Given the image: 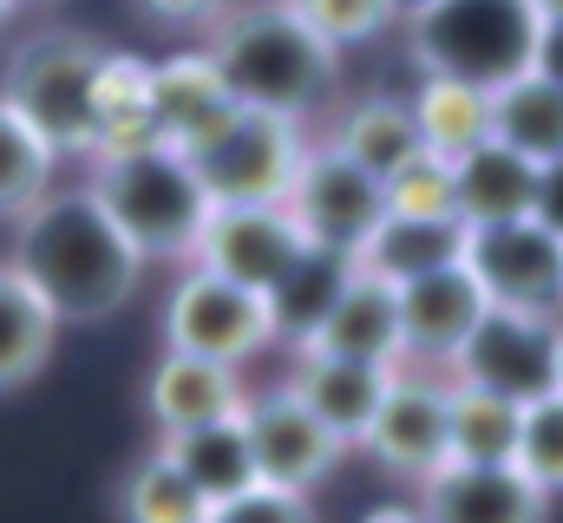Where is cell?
Instances as JSON below:
<instances>
[{
    "instance_id": "cell-1",
    "label": "cell",
    "mask_w": 563,
    "mask_h": 523,
    "mask_svg": "<svg viewBox=\"0 0 563 523\" xmlns=\"http://www.w3.org/2000/svg\"><path fill=\"white\" fill-rule=\"evenodd\" d=\"M53 314L66 321H106L144 281V256L132 236L106 216V203L79 190H46L13 216V262H7Z\"/></svg>"
},
{
    "instance_id": "cell-2",
    "label": "cell",
    "mask_w": 563,
    "mask_h": 523,
    "mask_svg": "<svg viewBox=\"0 0 563 523\" xmlns=\"http://www.w3.org/2000/svg\"><path fill=\"white\" fill-rule=\"evenodd\" d=\"M203 59L217 66L223 92L250 112H276V119H308L328 92H334V73H341V53L321 46L295 13L288 0H243V7H223L210 20V46Z\"/></svg>"
},
{
    "instance_id": "cell-3",
    "label": "cell",
    "mask_w": 563,
    "mask_h": 523,
    "mask_svg": "<svg viewBox=\"0 0 563 523\" xmlns=\"http://www.w3.org/2000/svg\"><path fill=\"white\" fill-rule=\"evenodd\" d=\"M86 190L106 203V216L132 236V249L144 262L151 256L190 262V243H197V230L210 216L203 183L190 177V164L170 144H144V151H125V157H99Z\"/></svg>"
},
{
    "instance_id": "cell-4",
    "label": "cell",
    "mask_w": 563,
    "mask_h": 523,
    "mask_svg": "<svg viewBox=\"0 0 563 523\" xmlns=\"http://www.w3.org/2000/svg\"><path fill=\"white\" fill-rule=\"evenodd\" d=\"M106 46L92 33L46 26L7 53L0 73V105H13L26 125L53 144V157H86L92 151V86H99Z\"/></svg>"
},
{
    "instance_id": "cell-5",
    "label": "cell",
    "mask_w": 563,
    "mask_h": 523,
    "mask_svg": "<svg viewBox=\"0 0 563 523\" xmlns=\"http://www.w3.org/2000/svg\"><path fill=\"white\" fill-rule=\"evenodd\" d=\"M538 13L531 0H432L413 13V59L426 79H465V86H505L531 66Z\"/></svg>"
},
{
    "instance_id": "cell-6",
    "label": "cell",
    "mask_w": 563,
    "mask_h": 523,
    "mask_svg": "<svg viewBox=\"0 0 563 523\" xmlns=\"http://www.w3.org/2000/svg\"><path fill=\"white\" fill-rule=\"evenodd\" d=\"M452 380L485 387L511 405H531L563 392V314H525V308H485L478 327L445 360Z\"/></svg>"
},
{
    "instance_id": "cell-7",
    "label": "cell",
    "mask_w": 563,
    "mask_h": 523,
    "mask_svg": "<svg viewBox=\"0 0 563 523\" xmlns=\"http://www.w3.org/2000/svg\"><path fill=\"white\" fill-rule=\"evenodd\" d=\"M301 151H308V137L295 119L236 105L230 125L210 131L197 151H177V157L190 164V177L203 183L210 203H282Z\"/></svg>"
},
{
    "instance_id": "cell-8",
    "label": "cell",
    "mask_w": 563,
    "mask_h": 523,
    "mask_svg": "<svg viewBox=\"0 0 563 523\" xmlns=\"http://www.w3.org/2000/svg\"><path fill=\"white\" fill-rule=\"evenodd\" d=\"M164 347L170 354H197L217 367H243L263 347H276V314L269 294L236 288L210 268H184L170 301H164Z\"/></svg>"
},
{
    "instance_id": "cell-9",
    "label": "cell",
    "mask_w": 563,
    "mask_h": 523,
    "mask_svg": "<svg viewBox=\"0 0 563 523\" xmlns=\"http://www.w3.org/2000/svg\"><path fill=\"white\" fill-rule=\"evenodd\" d=\"M465 275L478 281L485 308H525V314H563V243L538 223H478L465 230Z\"/></svg>"
},
{
    "instance_id": "cell-10",
    "label": "cell",
    "mask_w": 563,
    "mask_h": 523,
    "mask_svg": "<svg viewBox=\"0 0 563 523\" xmlns=\"http://www.w3.org/2000/svg\"><path fill=\"white\" fill-rule=\"evenodd\" d=\"M282 210L295 216V230H301V243H314V249H361L367 243V230L387 216L380 210V183L361 170V164H347L334 144H308L301 151V164H295V177H288V190H282Z\"/></svg>"
},
{
    "instance_id": "cell-11",
    "label": "cell",
    "mask_w": 563,
    "mask_h": 523,
    "mask_svg": "<svg viewBox=\"0 0 563 523\" xmlns=\"http://www.w3.org/2000/svg\"><path fill=\"white\" fill-rule=\"evenodd\" d=\"M301 249L308 243H301V230L282 203H210V216L190 243V268H210L236 288L269 294Z\"/></svg>"
},
{
    "instance_id": "cell-12",
    "label": "cell",
    "mask_w": 563,
    "mask_h": 523,
    "mask_svg": "<svg viewBox=\"0 0 563 523\" xmlns=\"http://www.w3.org/2000/svg\"><path fill=\"white\" fill-rule=\"evenodd\" d=\"M243 438H250V465H256V485H282V491H314L341 458H347V445L321 425V419H308L288 387H269V392H250L243 399Z\"/></svg>"
},
{
    "instance_id": "cell-13",
    "label": "cell",
    "mask_w": 563,
    "mask_h": 523,
    "mask_svg": "<svg viewBox=\"0 0 563 523\" xmlns=\"http://www.w3.org/2000/svg\"><path fill=\"white\" fill-rule=\"evenodd\" d=\"M361 445L380 458V471L426 485L445 465V380L432 387V380L400 367L387 399H380V412H374V425L361 432Z\"/></svg>"
},
{
    "instance_id": "cell-14",
    "label": "cell",
    "mask_w": 563,
    "mask_h": 523,
    "mask_svg": "<svg viewBox=\"0 0 563 523\" xmlns=\"http://www.w3.org/2000/svg\"><path fill=\"white\" fill-rule=\"evenodd\" d=\"M551 498L518 465H439L420 485V523H544Z\"/></svg>"
},
{
    "instance_id": "cell-15",
    "label": "cell",
    "mask_w": 563,
    "mask_h": 523,
    "mask_svg": "<svg viewBox=\"0 0 563 523\" xmlns=\"http://www.w3.org/2000/svg\"><path fill=\"white\" fill-rule=\"evenodd\" d=\"M394 314H400V354L445 367V360L459 354V341L478 327L485 294H478V281L465 275V262H452V268H432V275L400 281V288H394Z\"/></svg>"
},
{
    "instance_id": "cell-16",
    "label": "cell",
    "mask_w": 563,
    "mask_h": 523,
    "mask_svg": "<svg viewBox=\"0 0 563 523\" xmlns=\"http://www.w3.org/2000/svg\"><path fill=\"white\" fill-rule=\"evenodd\" d=\"M144 105H151V131H157V144H170V151H197L210 131L230 125V112H236V99L223 92V79H217V66L203 59V46L197 53H170V59H157L151 66V92H144Z\"/></svg>"
},
{
    "instance_id": "cell-17",
    "label": "cell",
    "mask_w": 563,
    "mask_h": 523,
    "mask_svg": "<svg viewBox=\"0 0 563 523\" xmlns=\"http://www.w3.org/2000/svg\"><path fill=\"white\" fill-rule=\"evenodd\" d=\"M295 354H328V360H361V367H407L400 354V314H394V288L361 275L334 294V308L321 314V327L295 347Z\"/></svg>"
},
{
    "instance_id": "cell-18",
    "label": "cell",
    "mask_w": 563,
    "mask_h": 523,
    "mask_svg": "<svg viewBox=\"0 0 563 523\" xmlns=\"http://www.w3.org/2000/svg\"><path fill=\"white\" fill-rule=\"evenodd\" d=\"M400 374V367H394ZM394 374L387 367H361V360H328V354H295V367H288V399L308 412V419H321L341 445H361V432L374 425V412H380V399L394 387Z\"/></svg>"
},
{
    "instance_id": "cell-19",
    "label": "cell",
    "mask_w": 563,
    "mask_h": 523,
    "mask_svg": "<svg viewBox=\"0 0 563 523\" xmlns=\"http://www.w3.org/2000/svg\"><path fill=\"white\" fill-rule=\"evenodd\" d=\"M243 374L236 367H217V360H197V354H170L151 367L144 380V412L157 419V432H197V425H217V419H236L243 412Z\"/></svg>"
},
{
    "instance_id": "cell-20",
    "label": "cell",
    "mask_w": 563,
    "mask_h": 523,
    "mask_svg": "<svg viewBox=\"0 0 563 523\" xmlns=\"http://www.w3.org/2000/svg\"><path fill=\"white\" fill-rule=\"evenodd\" d=\"M452 203H459V223L478 230V223H518L538 210V164L505 151V144H478L452 164Z\"/></svg>"
},
{
    "instance_id": "cell-21",
    "label": "cell",
    "mask_w": 563,
    "mask_h": 523,
    "mask_svg": "<svg viewBox=\"0 0 563 523\" xmlns=\"http://www.w3.org/2000/svg\"><path fill=\"white\" fill-rule=\"evenodd\" d=\"M492 144L531 157L538 170L563 157V86H551L544 73H518L505 86H492Z\"/></svg>"
},
{
    "instance_id": "cell-22",
    "label": "cell",
    "mask_w": 563,
    "mask_h": 523,
    "mask_svg": "<svg viewBox=\"0 0 563 523\" xmlns=\"http://www.w3.org/2000/svg\"><path fill=\"white\" fill-rule=\"evenodd\" d=\"M157 458H170L203 504H223V498H236V491L256 485L243 419H217V425H197V432H164L157 438Z\"/></svg>"
},
{
    "instance_id": "cell-23",
    "label": "cell",
    "mask_w": 563,
    "mask_h": 523,
    "mask_svg": "<svg viewBox=\"0 0 563 523\" xmlns=\"http://www.w3.org/2000/svg\"><path fill=\"white\" fill-rule=\"evenodd\" d=\"M347 164H361L374 183L394 177L413 151H420V131H413V105L394 99V92H367V99H347L341 119H334V137H328Z\"/></svg>"
},
{
    "instance_id": "cell-24",
    "label": "cell",
    "mask_w": 563,
    "mask_h": 523,
    "mask_svg": "<svg viewBox=\"0 0 563 523\" xmlns=\"http://www.w3.org/2000/svg\"><path fill=\"white\" fill-rule=\"evenodd\" d=\"M465 256V223H407V216H380L367 230V243L354 249V268L400 288L413 275H432V268H452Z\"/></svg>"
},
{
    "instance_id": "cell-25",
    "label": "cell",
    "mask_w": 563,
    "mask_h": 523,
    "mask_svg": "<svg viewBox=\"0 0 563 523\" xmlns=\"http://www.w3.org/2000/svg\"><path fill=\"white\" fill-rule=\"evenodd\" d=\"M525 405L485 387L445 380V465H511Z\"/></svg>"
},
{
    "instance_id": "cell-26",
    "label": "cell",
    "mask_w": 563,
    "mask_h": 523,
    "mask_svg": "<svg viewBox=\"0 0 563 523\" xmlns=\"http://www.w3.org/2000/svg\"><path fill=\"white\" fill-rule=\"evenodd\" d=\"M413 105V131H420V151L459 164L465 151H478L492 137V92L485 86H465V79H420V92L407 99Z\"/></svg>"
},
{
    "instance_id": "cell-27",
    "label": "cell",
    "mask_w": 563,
    "mask_h": 523,
    "mask_svg": "<svg viewBox=\"0 0 563 523\" xmlns=\"http://www.w3.org/2000/svg\"><path fill=\"white\" fill-rule=\"evenodd\" d=\"M354 281V256L347 249H301V256L288 262V275H282L276 288H269V314H276V341L288 347H301L314 327H321V314L334 308V294Z\"/></svg>"
},
{
    "instance_id": "cell-28",
    "label": "cell",
    "mask_w": 563,
    "mask_h": 523,
    "mask_svg": "<svg viewBox=\"0 0 563 523\" xmlns=\"http://www.w3.org/2000/svg\"><path fill=\"white\" fill-rule=\"evenodd\" d=\"M53 341H59V314L0 262V392L26 387L53 360Z\"/></svg>"
},
{
    "instance_id": "cell-29",
    "label": "cell",
    "mask_w": 563,
    "mask_h": 523,
    "mask_svg": "<svg viewBox=\"0 0 563 523\" xmlns=\"http://www.w3.org/2000/svg\"><path fill=\"white\" fill-rule=\"evenodd\" d=\"M53 170H59L53 144L26 125L13 105H0V223H13L26 203H40L53 190Z\"/></svg>"
},
{
    "instance_id": "cell-30",
    "label": "cell",
    "mask_w": 563,
    "mask_h": 523,
    "mask_svg": "<svg viewBox=\"0 0 563 523\" xmlns=\"http://www.w3.org/2000/svg\"><path fill=\"white\" fill-rule=\"evenodd\" d=\"M119 518L125 523H203L210 504L190 491V478L170 465V458H139L132 478L119 485Z\"/></svg>"
},
{
    "instance_id": "cell-31",
    "label": "cell",
    "mask_w": 563,
    "mask_h": 523,
    "mask_svg": "<svg viewBox=\"0 0 563 523\" xmlns=\"http://www.w3.org/2000/svg\"><path fill=\"white\" fill-rule=\"evenodd\" d=\"M380 210L387 216H407V223H459V203H452V164L413 151L394 177H380Z\"/></svg>"
},
{
    "instance_id": "cell-32",
    "label": "cell",
    "mask_w": 563,
    "mask_h": 523,
    "mask_svg": "<svg viewBox=\"0 0 563 523\" xmlns=\"http://www.w3.org/2000/svg\"><path fill=\"white\" fill-rule=\"evenodd\" d=\"M511 465H518L544 498H558V491H563V392H544V399H531V405H525Z\"/></svg>"
},
{
    "instance_id": "cell-33",
    "label": "cell",
    "mask_w": 563,
    "mask_h": 523,
    "mask_svg": "<svg viewBox=\"0 0 563 523\" xmlns=\"http://www.w3.org/2000/svg\"><path fill=\"white\" fill-rule=\"evenodd\" d=\"M288 13L321 40V46H354V40H374V33H387L400 13H394V0H288Z\"/></svg>"
},
{
    "instance_id": "cell-34",
    "label": "cell",
    "mask_w": 563,
    "mask_h": 523,
    "mask_svg": "<svg viewBox=\"0 0 563 523\" xmlns=\"http://www.w3.org/2000/svg\"><path fill=\"white\" fill-rule=\"evenodd\" d=\"M203 523H321V518H314L308 491H282V485H250V491H236V498L210 504V518H203Z\"/></svg>"
},
{
    "instance_id": "cell-35",
    "label": "cell",
    "mask_w": 563,
    "mask_h": 523,
    "mask_svg": "<svg viewBox=\"0 0 563 523\" xmlns=\"http://www.w3.org/2000/svg\"><path fill=\"white\" fill-rule=\"evenodd\" d=\"M157 26H210L230 0H139Z\"/></svg>"
},
{
    "instance_id": "cell-36",
    "label": "cell",
    "mask_w": 563,
    "mask_h": 523,
    "mask_svg": "<svg viewBox=\"0 0 563 523\" xmlns=\"http://www.w3.org/2000/svg\"><path fill=\"white\" fill-rule=\"evenodd\" d=\"M531 216H538V223L563 243V157L538 170V210H531Z\"/></svg>"
},
{
    "instance_id": "cell-37",
    "label": "cell",
    "mask_w": 563,
    "mask_h": 523,
    "mask_svg": "<svg viewBox=\"0 0 563 523\" xmlns=\"http://www.w3.org/2000/svg\"><path fill=\"white\" fill-rule=\"evenodd\" d=\"M531 73H544L563 86V20H538V46H531Z\"/></svg>"
},
{
    "instance_id": "cell-38",
    "label": "cell",
    "mask_w": 563,
    "mask_h": 523,
    "mask_svg": "<svg viewBox=\"0 0 563 523\" xmlns=\"http://www.w3.org/2000/svg\"><path fill=\"white\" fill-rule=\"evenodd\" d=\"M367 523H420V511H374Z\"/></svg>"
},
{
    "instance_id": "cell-39",
    "label": "cell",
    "mask_w": 563,
    "mask_h": 523,
    "mask_svg": "<svg viewBox=\"0 0 563 523\" xmlns=\"http://www.w3.org/2000/svg\"><path fill=\"white\" fill-rule=\"evenodd\" d=\"M531 13L538 20H563V0H531Z\"/></svg>"
},
{
    "instance_id": "cell-40",
    "label": "cell",
    "mask_w": 563,
    "mask_h": 523,
    "mask_svg": "<svg viewBox=\"0 0 563 523\" xmlns=\"http://www.w3.org/2000/svg\"><path fill=\"white\" fill-rule=\"evenodd\" d=\"M426 7H432V0H394V13H400V20H413V13H426Z\"/></svg>"
},
{
    "instance_id": "cell-41",
    "label": "cell",
    "mask_w": 563,
    "mask_h": 523,
    "mask_svg": "<svg viewBox=\"0 0 563 523\" xmlns=\"http://www.w3.org/2000/svg\"><path fill=\"white\" fill-rule=\"evenodd\" d=\"M7 20H13V7H7V0H0V26H7Z\"/></svg>"
},
{
    "instance_id": "cell-42",
    "label": "cell",
    "mask_w": 563,
    "mask_h": 523,
    "mask_svg": "<svg viewBox=\"0 0 563 523\" xmlns=\"http://www.w3.org/2000/svg\"><path fill=\"white\" fill-rule=\"evenodd\" d=\"M7 7H33V0H7Z\"/></svg>"
}]
</instances>
